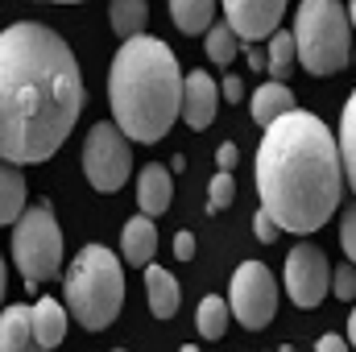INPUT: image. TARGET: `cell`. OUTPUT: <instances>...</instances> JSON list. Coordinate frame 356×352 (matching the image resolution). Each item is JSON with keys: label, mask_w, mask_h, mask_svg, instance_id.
<instances>
[{"label": "cell", "mask_w": 356, "mask_h": 352, "mask_svg": "<svg viewBox=\"0 0 356 352\" xmlns=\"http://www.w3.org/2000/svg\"><path fill=\"white\" fill-rule=\"evenodd\" d=\"M67 307L75 323H83L88 332L112 328V319L124 307V269L112 249L104 245L79 249V257L71 262V273H67Z\"/></svg>", "instance_id": "4"}, {"label": "cell", "mask_w": 356, "mask_h": 352, "mask_svg": "<svg viewBox=\"0 0 356 352\" xmlns=\"http://www.w3.org/2000/svg\"><path fill=\"white\" fill-rule=\"evenodd\" d=\"M182 71L175 50L162 38H129L120 42L108 71V104L112 125L141 145H154L170 133L175 116H182Z\"/></svg>", "instance_id": "3"}, {"label": "cell", "mask_w": 356, "mask_h": 352, "mask_svg": "<svg viewBox=\"0 0 356 352\" xmlns=\"http://www.w3.org/2000/svg\"><path fill=\"white\" fill-rule=\"evenodd\" d=\"M46 4H79V0H46Z\"/></svg>", "instance_id": "37"}, {"label": "cell", "mask_w": 356, "mask_h": 352, "mask_svg": "<svg viewBox=\"0 0 356 352\" xmlns=\"http://www.w3.org/2000/svg\"><path fill=\"white\" fill-rule=\"evenodd\" d=\"M286 290L294 307H319L332 290V265L319 245H294L286 257Z\"/></svg>", "instance_id": "9"}, {"label": "cell", "mask_w": 356, "mask_h": 352, "mask_svg": "<svg viewBox=\"0 0 356 352\" xmlns=\"http://www.w3.org/2000/svg\"><path fill=\"white\" fill-rule=\"evenodd\" d=\"M154 253H158V228L149 216H133L120 232V257L129 265H154Z\"/></svg>", "instance_id": "13"}, {"label": "cell", "mask_w": 356, "mask_h": 352, "mask_svg": "<svg viewBox=\"0 0 356 352\" xmlns=\"http://www.w3.org/2000/svg\"><path fill=\"white\" fill-rule=\"evenodd\" d=\"M29 323H33V340L42 344V349H58L63 344V336H67V307L63 303H54V298H38L33 307H29Z\"/></svg>", "instance_id": "15"}, {"label": "cell", "mask_w": 356, "mask_h": 352, "mask_svg": "<svg viewBox=\"0 0 356 352\" xmlns=\"http://www.w3.org/2000/svg\"><path fill=\"white\" fill-rule=\"evenodd\" d=\"M145 290H149V311H154L158 319H170L178 311V303H182L178 282L170 278V269H162V265H149V269H145Z\"/></svg>", "instance_id": "17"}, {"label": "cell", "mask_w": 356, "mask_h": 352, "mask_svg": "<svg viewBox=\"0 0 356 352\" xmlns=\"http://www.w3.org/2000/svg\"><path fill=\"white\" fill-rule=\"evenodd\" d=\"M290 112H298V104H294V91L286 88V83H277V79H266L261 88L253 91V120L269 129V125H277L282 116H290Z\"/></svg>", "instance_id": "16"}, {"label": "cell", "mask_w": 356, "mask_h": 352, "mask_svg": "<svg viewBox=\"0 0 356 352\" xmlns=\"http://www.w3.org/2000/svg\"><path fill=\"white\" fill-rule=\"evenodd\" d=\"M83 175L99 195H116L129 175H133V150H129V137L112 125V120H99L91 125L88 141H83Z\"/></svg>", "instance_id": "7"}, {"label": "cell", "mask_w": 356, "mask_h": 352, "mask_svg": "<svg viewBox=\"0 0 356 352\" xmlns=\"http://www.w3.org/2000/svg\"><path fill=\"white\" fill-rule=\"evenodd\" d=\"M253 232H257V241H261V245H273V241H277V232H282V228H277V224H273V220H269L266 211H257V216H253Z\"/></svg>", "instance_id": "28"}, {"label": "cell", "mask_w": 356, "mask_h": 352, "mask_svg": "<svg viewBox=\"0 0 356 352\" xmlns=\"http://www.w3.org/2000/svg\"><path fill=\"white\" fill-rule=\"evenodd\" d=\"M170 17L182 33H207L216 17V0H170Z\"/></svg>", "instance_id": "20"}, {"label": "cell", "mask_w": 356, "mask_h": 352, "mask_svg": "<svg viewBox=\"0 0 356 352\" xmlns=\"http://www.w3.org/2000/svg\"><path fill=\"white\" fill-rule=\"evenodd\" d=\"M13 262L29 286L50 282L63 265V228L46 203L25 207V216L13 224Z\"/></svg>", "instance_id": "6"}, {"label": "cell", "mask_w": 356, "mask_h": 352, "mask_svg": "<svg viewBox=\"0 0 356 352\" xmlns=\"http://www.w3.org/2000/svg\"><path fill=\"white\" fill-rule=\"evenodd\" d=\"M315 352H348V340H340V336H319Z\"/></svg>", "instance_id": "32"}, {"label": "cell", "mask_w": 356, "mask_h": 352, "mask_svg": "<svg viewBox=\"0 0 356 352\" xmlns=\"http://www.w3.org/2000/svg\"><path fill=\"white\" fill-rule=\"evenodd\" d=\"M348 25L356 29V0H348Z\"/></svg>", "instance_id": "36"}, {"label": "cell", "mask_w": 356, "mask_h": 352, "mask_svg": "<svg viewBox=\"0 0 356 352\" xmlns=\"http://www.w3.org/2000/svg\"><path fill=\"white\" fill-rule=\"evenodd\" d=\"M178 352H199V349H195V344H182V349H178Z\"/></svg>", "instance_id": "38"}, {"label": "cell", "mask_w": 356, "mask_h": 352, "mask_svg": "<svg viewBox=\"0 0 356 352\" xmlns=\"http://www.w3.org/2000/svg\"><path fill=\"white\" fill-rule=\"evenodd\" d=\"M228 315H232L228 298L207 294V298L199 303V311H195V328H199V336H203V340H220V336L228 332Z\"/></svg>", "instance_id": "21"}, {"label": "cell", "mask_w": 356, "mask_h": 352, "mask_svg": "<svg viewBox=\"0 0 356 352\" xmlns=\"http://www.w3.org/2000/svg\"><path fill=\"white\" fill-rule=\"evenodd\" d=\"M232 199H236V178L232 175H216L211 178V195H207V211H211V216H216V211H228Z\"/></svg>", "instance_id": "25"}, {"label": "cell", "mask_w": 356, "mask_h": 352, "mask_svg": "<svg viewBox=\"0 0 356 352\" xmlns=\"http://www.w3.org/2000/svg\"><path fill=\"white\" fill-rule=\"evenodd\" d=\"M228 307L236 315V323H245L249 332H261L273 311H277V282L261 262L236 265L232 282H228Z\"/></svg>", "instance_id": "8"}, {"label": "cell", "mask_w": 356, "mask_h": 352, "mask_svg": "<svg viewBox=\"0 0 356 352\" xmlns=\"http://www.w3.org/2000/svg\"><path fill=\"white\" fill-rule=\"evenodd\" d=\"M249 67H253V71H269L266 54H261V50H249Z\"/></svg>", "instance_id": "33"}, {"label": "cell", "mask_w": 356, "mask_h": 352, "mask_svg": "<svg viewBox=\"0 0 356 352\" xmlns=\"http://www.w3.org/2000/svg\"><path fill=\"white\" fill-rule=\"evenodd\" d=\"M261 211L286 232H315L344 195V158L332 129L315 112H290L269 125L257 145Z\"/></svg>", "instance_id": "2"}, {"label": "cell", "mask_w": 356, "mask_h": 352, "mask_svg": "<svg viewBox=\"0 0 356 352\" xmlns=\"http://www.w3.org/2000/svg\"><path fill=\"white\" fill-rule=\"evenodd\" d=\"M353 63H356V46H353Z\"/></svg>", "instance_id": "39"}, {"label": "cell", "mask_w": 356, "mask_h": 352, "mask_svg": "<svg viewBox=\"0 0 356 352\" xmlns=\"http://www.w3.org/2000/svg\"><path fill=\"white\" fill-rule=\"evenodd\" d=\"M175 257L178 262H191V257H195V237H191V232H178L175 237Z\"/></svg>", "instance_id": "30"}, {"label": "cell", "mask_w": 356, "mask_h": 352, "mask_svg": "<svg viewBox=\"0 0 356 352\" xmlns=\"http://www.w3.org/2000/svg\"><path fill=\"white\" fill-rule=\"evenodd\" d=\"M25 216V175L0 158V224H17Z\"/></svg>", "instance_id": "18"}, {"label": "cell", "mask_w": 356, "mask_h": 352, "mask_svg": "<svg viewBox=\"0 0 356 352\" xmlns=\"http://www.w3.org/2000/svg\"><path fill=\"white\" fill-rule=\"evenodd\" d=\"M286 13V0H224V17L241 42H266L277 33Z\"/></svg>", "instance_id": "10"}, {"label": "cell", "mask_w": 356, "mask_h": 352, "mask_svg": "<svg viewBox=\"0 0 356 352\" xmlns=\"http://www.w3.org/2000/svg\"><path fill=\"white\" fill-rule=\"evenodd\" d=\"M116 352H124V349H116Z\"/></svg>", "instance_id": "40"}, {"label": "cell", "mask_w": 356, "mask_h": 352, "mask_svg": "<svg viewBox=\"0 0 356 352\" xmlns=\"http://www.w3.org/2000/svg\"><path fill=\"white\" fill-rule=\"evenodd\" d=\"M332 290H336V298H356V265H340L336 273H332Z\"/></svg>", "instance_id": "26"}, {"label": "cell", "mask_w": 356, "mask_h": 352, "mask_svg": "<svg viewBox=\"0 0 356 352\" xmlns=\"http://www.w3.org/2000/svg\"><path fill=\"white\" fill-rule=\"evenodd\" d=\"M203 42H207V58L216 63V67H232L236 63V33H232V25H211L207 33H203Z\"/></svg>", "instance_id": "24"}, {"label": "cell", "mask_w": 356, "mask_h": 352, "mask_svg": "<svg viewBox=\"0 0 356 352\" xmlns=\"http://www.w3.org/2000/svg\"><path fill=\"white\" fill-rule=\"evenodd\" d=\"M340 158H344V182L356 195V91L344 104V116H340Z\"/></svg>", "instance_id": "22"}, {"label": "cell", "mask_w": 356, "mask_h": 352, "mask_svg": "<svg viewBox=\"0 0 356 352\" xmlns=\"http://www.w3.org/2000/svg\"><path fill=\"white\" fill-rule=\"evenodd\" d=\"M290 33L298 63L311 75H340L353 63V25L340 0H302Z\"/></svg>", "instance_id": "5"}, {"label": "cell", "mask_w": 356, "mask_h": 352, "mask_svg": "<svg viewBox=\"0 0 356 352\" xmlns=\"http://www.w3.org/2000/svg\"><path fill=\"white\" fill-rule=\"evenodd\" d=\"M83 112L75 50L38 21L0 29V158L8 166L50 162Z\"/></svg>", "instance_id": "1"}, {"label": "cell", "mask_w": 356, "mask_h": 352, "mask_svg": "<svg viewBox=\"0 0 356 352\" xmlns=\"http://www.w3.org/2000/svg\"><path fill=\"white\" fill-rule=\"evenodd\" d=\"M236 158H241V154H236V145H232V141H224V145L216 150V162H220V175H232V170H236Z\"/></svg>", "instance_id": "29"}, {"label": "cell", "mask_w": 356, "mask_h": 352, "mask_svg": "<svg viewBox=\"0 0 356 352\" xmlns=\"http://www.w3.org/2000/svg\"><path fill=\"white\" fill-rule=\"evenodd\" d=\"M4 290H8V269H4V257H0V303H4Z\"/></svg>", "instance_id": "34"}, {"label": "cell", "mask_w": 356, "mask_h": 352, "mask_svg": "<svg viewBox=\"0 0 356 352\" xmlns=\"http://www.w3.org/2000/svg\"><path fill=\"white\" fill-rule=\"evenodd\" d=\"M0 352H46L33 340V323H29V307L13 303L0 311Z\"/></svg>", "instance_id": "14"}, {"label": "cell", "mask_w": 356, "mask_h": 352, "mask_svg": "<svg viewBox=\"0 0 356 352\" xmlns=\"http://www.w3.org/2000/svg\"><path fill=\"white\" fill-rule=\"evenodd\" d=\"M170 199H175V182H170V170L166 166H158V162H149V166H141V175H137V203H141V216H162L166 207H170Z\"/></svg>", "instance_id": "12"}, {"label": "cell", "mask_w": 356, "mask_h": 352, "mask_svg": "<svg viewBox=\"0 0 356 352\" xmlns=\"http://www.w3.org/2000/svg\"><path fill=\"white\" fill-rule=\"evenodd\" d=\"M220 95H224V99H232V104H236V99H241V95H245V83H241V79H236V75H228V79H224V83H220Z\"/></svg>", "instance_id": "31"}, {"label": "cell", "mask_w": 356, "mask_h": 352, "mask_svg": "<svg viewBox=\"0 0 356 352\" xmlns=\"http://www.w3.org/2000/svg\"><path fill=\"white\" fill-rule=\"evenodd\" d=\"M108 17H112V29L120 33V42L129 38H141L145 25H149V4L145 0H112L108 4Z\"/></svg>", "instance_id": "19"}, {"label": "cell", "mask_w": 356, "mask_h": 352, "mask_svg": "<svg viewBox=\"0 0 356 352\" xmlns=\"http://www.w3.org/2000/svg\"><path fill=\"white\" fill-rule=\"evenodd\" d=\"M216 108H220V83L207 71H191L182 79V120H186V129L203 133L216 120Z\"/></svg>", "instance_id": "11"}, {"label": "cell", "mask_w": 356, "mask_h": 352, "mask_svg": "<svg viewBox=\"0 0 356 352\" xmlns=\"http://www.w3.org/2000/svg\"><path fill=\"white\" fill-rule=\"evenodd\" d=\"M348 344L356 349V307H353V319H348Z\"/></svg>", "instance_id": "35"}, {"label": "cell", "mask_w": 356, "mask_h": 352, "mask_svg": "<svg viewBox=\"0 0 356 352\" xmlns=\"http://www.w3.org/2000/svg\"><path fill=\"white\" fill-rule=\"evenodd\" d=\"M340 245H344V257L356 265V207L344 211V224H340Z\"/></svg>", "instance_id": "27"}, {"label": "cell", "mask_w": 356, "mask_h": 352, "mask_svg": "<svg viewBox=\"0 0 356 352\" xmlns=\"http://www.w3.org/2000/svg\"><path fill=\"white\" fill-rule=\"evenodd\" d=\"M266 63H269V75H273L277 83H282V79L294 71V63H298V50H294V33H290V29H277V33L269 38Z\"/></svg>", "instance_id": "23"}]
</instances>
